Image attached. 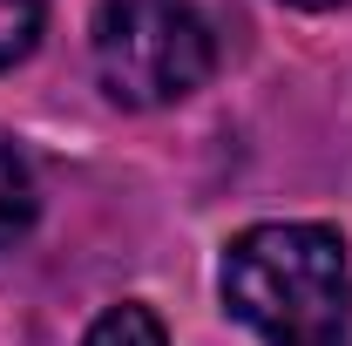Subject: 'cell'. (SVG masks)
Wrapping results in <instances>:
<instances>
[{
  "mask_svg": "<svg viewBox=\"0 0 352 346\" xmlns=\"http://www.w3.org/2000/svg\"><path fill=\"white\" fill-rule=\"evenodd\" d=\"M95 75L122 109H170L210 82L217 34L190 0H102L88 28Z\"/></svg>",
  "mask_w": 352,
  "mask_h": 346,
  "instance_id": "2",
  "label": "cell"
},
{
  "mask_svg": "<svg viewBox=\"0 0 352 346\" xmlns=\"http://www.w3.org/2000/svg\"><path fill=\"white\" fill-rule=\"evenodd\" d=\"M82 346H170V333H163V319H156L149 305L122 299V305H109V312L82 333Z\"/></svg>",
  "mask_w": 352,
  "mask_h": 346,
  "instance_id": "4",
  "label": "cell"
},
{
  "mask_svg": "<svg viewBox=\"0 0 352 346\" xmlns=\"http://www.w3.org/2000/svg\"><path fill=\"white\" fill-rule=\"evenodd\" d=\"M47 28V0H0V68L28 61Z\"/></svg>",
  "mask_w": 352,
  "mask_h": 346,
  "instance_id": "5",
  "label": "cell"
},
{
  "mask_svg": "<svg viewBox=\"0 0 352 346\" xmlns=\"http://www.w3.org/2000/svg\"><path fill=\"white\" fill-rule=\"evenodd\" d=\"M223 305L264 346H346L352 258L332 224H251L223 245Z\"/></svg>",
  "mask_w": 352,
  "mask_h": 346,
  "instance_id": "1",
  "label": "cell"
},
{
  "mask_svg": "<svg viewBox=\"0 0 352 346\" xmlns=\"http://www.w3.org/2000/svg\"><path fill=\"white\" fill-rule=\"evenodd\" d=\"M34 211H41V197H34V170H28V156H21L14 143H0V252L28 238Z\"/></svg>",
  "mask_w": 352,
  "mask_h": 346,
  "instance_id": "3",
  "label": "cell"
},
{
  "mask_svg": "<svg viewBox=\"0 0 352 346\" xmlns=\"http://www.w3.org/2000/svg\"><path fill=\"white\" fill-rule=\"evenodd\" d=\"M285 7H305V14H332V7H346V0H285Z\"/></svg>",
  "mask_w": 352,
  "mask_h": 346,
  "instance_id": "6",
  "label": "cell"
}]
</instances>
